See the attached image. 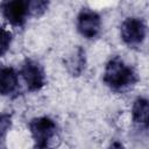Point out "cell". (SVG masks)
Returning a JSON list of instances; mask_svg holds the SVG:
<instances>
[{
  "mask_svg": "<svg viewBox=\"0 0 149 149\" xmlns=\"http://www.w3.org/2000/svg\"><path fill=\"white\" fill-rule=\"evenodd\" d=\"M65 65L68 68V71L72 76H79L85 68V52H84V50L78 47L77 50L73 52V55H71L65 61Z\"/></svg>",
  "mask_w": 149,
  "mask_h": 149,
  "instance_id": "8",
  "label": "cell"
},
{
  "mask_svg": "<svg viewBox=\"0 0 149 149\" xmlns=\"http://www.w3.org/2000/svg\"><path fill=\"white\" fill-rule=\"evenodd\" d=\"M111 149H125V148L122 147V144H121V143H119V142H114V143L112 144Z\"/></svg>",
  "mask_w": 149,
  "mask_h": 149,
  "instance_id": "13",
  "label": "cell"
},
{
  "mask_svg": "<svg viewBox=\"0 0 149 149\" xmlns=\"http://www.w3.org/2000/svg\"><path fill=\"white\" fill-rule=\"evenodd\" d=\"M104 81L113 90H125L136 81L135 73L119 57L112 58L105 69Z\"/></svg>",
  "mask_w": 149,
  "mask_h": 149,
  "instance_id": "1",
  "label": "cell"
},
{
  "mask_svg": "<svg viewBox=\"0 0 149 149\" xmlns=\"http://www.w3.org/2000/svg\"><path fill=\"white\" fill-rule=\"evenodd\" d=\"M3 16L13 26H22L28 15V2L22 0H14L3 2L1 6Z\"/></svg>",
  "mask_w": 149,
  "mask_h": 149,
  "instance_id": "6",
  "label": "cell"
},
{
  "mask_svg": "<svg viewBox=\"0 0 149 149\" xmlns=\"http://www.w3.org/2000/svg\"><path fill=\"white\" fill-rule=\"evenodd\" d=\"M29 129L37 149H50L58 139L56 123L49 118L33 119L29 122Z\"/></svg>",
  "mask_w": 149,
  "mask_h": 149,
  "instance_id": "2",
  "label": "cell"
},
{
  "mask_svg": "<svg viewBox=\"0 0 149 149\" xmlns=\"http://www.w3.org/2000/svg\"><path fill=\"white\" fill-rule=\"evenodd\" d=\"M21 74L29 91H37L44 85V72L41 65L31 59H27L24 62Z\"/></svg>",
  "mask_w": 149,
  "mask_h": 149,
  "instance_id": "5",
  "label": "cell"
},
{
  "mask_svg": "<svg viewBox=\"0 0 149 149\" xmlns=\"http://www.w3.org/2000/svg\"><path fill=\"white\" fill-rule=\"evenodd\" d=\"M10 127V116L8 114H0V143L3 141L7 130Z\"/></svg>",
  "mask_w": 149,
  "mask_h": 149,
  "instance_id": "12",
  "label": "cell"
},
{
  "mask_svg": "<svg viewBox=\"0 0 149 149\" xmlns=\"http://www.w3.org/2000/svg\"><path fill=\"white\" fill-rule=\"evenodd\" d=\"M77 27L83 36L87 38H93L100 31V27H101L100 16L92 10L84 9L78 15Z\"/></svg>",
  "mask_w": 149,
  "mask_h": 149,
  "instance_id": "4",
  "label": "cell"
},
{
  "mask_svg": "<svg viewBox=\"0 0 149 149\" xmlns=\"http://www.w3.org/2000/svg\"><path fill=\"white\" fill-rule=\"evenodd\" d=\"M48 7V2L45 1H31L28 2V12H30L33 15L38 16L41 15Z\"/></svg>",
  "mask_w": 149,
  "mask_h": 149,
  "instance_id": "11",
  "label": "cell"
},
{
  "mask_svg": "<svg viewBox=\"0 0 149 149\" xmlns=\"http://www.w3.org/2000/svg\"><path fill=\"white\" fill-rule=\"evenodd\" d=\"M148 114H149V106L148 100L144 98H139L135 100L133 106V119L136 123L140 125H148Z\"/></svg>",
  "mask_w": 149,
  "mask_h": 149,
  "instance_id": "9",
  "label": "cell"
},
{
  "mask_svg": "<svg viewBox=\"0 0 149 149\" xmlns=\"http://www.w3.org/2000/svg\"><path fill=\"white\" fill-rule=\"evenodd\" d=\"M10 41L12 34L5 28H0V56H2L8 50Z\"/></svg>",
  "mask_w": 149,
  "mask_h": 149,
  "instance_id": "10",
  "label": "cell"
},
{
  "mask_svg": "<svg viewBox=\"0 0 149 149\" xmlns=\"http://www.w3.org/2000/svg\"><path fill=\"white\" fill-rule=\"evenodd\" d=\"M121 37L128 45H137L146 37V24L137 17H128L121 24Z\"/></svg>",
  "mask_w": 149,
  "mask_h": 149,
  "instance_id": "3",
  "label": "cell"
},
{
  "mask_svg": "<svg viewBox=\"0 0 149 149\" xmlns=\"http://www.w3.org/2000/svg\"><path fill=\"white\" fill-rule=\"evenodd\" d=\"M17 87V74L12 68H0V94L13 93Z\"/></svg>",
  "mask_w": 149,
  "mask_h": 149,
  "instance_id": "7",
  "label": "cell"
}]
</instances>
